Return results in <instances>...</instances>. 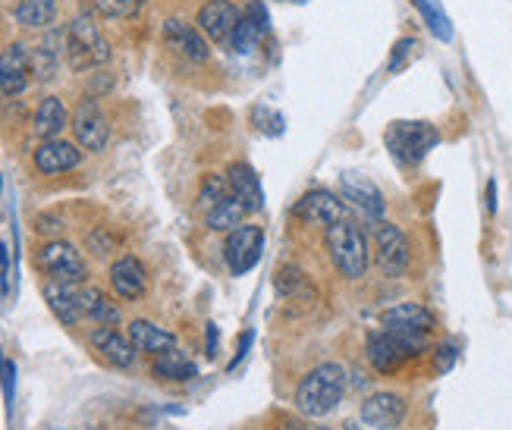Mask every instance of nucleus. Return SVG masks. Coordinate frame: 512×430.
Instances as JSON below:
<instances>
[{
  "mask_svg": "<svg viewBox=\"0 0 512 430\" xmlns=\"http://www.w3.org/2000/svg\"><path fill=\"white\" fill-rule=\"evenodd\" d=\"M346 396V371L337 361H324V365L311 368L302 383L296 387V409L305 418H324L330 415Z\"/></svg>",
  "mask_w": 512,
  "mask_h": 430,
  "instance_id": "nucleus-1",
  "label": "nucleus"
},
{
  "mask_svg": "<svg viewBox=\"0 0 512 430\" xmlns=\"http://www.w3.org/2000/svg\"><path fill=\"white\" fill-rule=\"evenodd\" d=\"M324 245L330 264L337 267V274L343 280H362L371 267V252H368V236L362 233L359 223H352L349 217L333 223L324 230Z\"/></svg>",
  "mask_w": 512,
  "mask_h": 430,
  "instance_id": "nucleus-2",
  "label": "nucleus"
},
{
  "mask_svg": "<svg viewBox=\"0 0 512 430\" xmlns=\"http://www.w3.org/2000/svg\"><path fill=\"white\" fill-rule=\"evenodd\" d=\"M425 352V336L418 333H396V330H371L365 339V355L377 374H396L409 358Z\"/></svg>",
  "mask_w": 512,
  "mask_h": 430,
  "instance_id": "nucleus-3",
  "label": "nucleus"
},
{
  "mask_svg": "<svg viewBox=\"0 0 512 430\" xmlns=\"http://www.w3.org/2000/svg\"><path fill=\"white\" fill-rule=\"evenodd\" d=\"M66 63H70V70L76 73L110 63V44L88 13L76 16L70 26H66Z\"/></svg>",
  "mask_w": 512,
  "mask_h": 430,
  "instance_id": "nucleus-4",
  "label": "nucleus"
},
{
  "mask_svg": "<svg viewBox=\"0 0 512 430\" xmlns=\"http://www.w3.org/2000/svg\"><path fill=\"white\" fill-rule=\"evenodd\" d=\"M412 252H409V239L399 230L396 223L377 220L374 226V264L387 280H399L409 270Z\"/></svg>",
  "mask_w": 512,
  "mask_h": 430,
  "instance_id": "nucleus-5",
  "label": "nucleus"
},
{
  "mask_svg": "<svg viewBox=\"0 0 512 430\" xmlns=\"http://www.w3.org/2000/svg\"><path fill=\"white\" fill-rule=\"evenodd\" d=\"M440 142V135L431 123H393L387 129V148L399 164H418L425 154Z\"/></svg>",
  "mask_w": 512,
  "mask_h": 430,
  "instance_id": "nucleus-6",
  "label": "nucleus"
},
{
  "mask_svg": "<svg viewBox=\"0 0 512 430\" xmlns=\"http://www.w3.org/2000/svg\"><path fill=\"white\" fill-rule=\"evenodd\" d=\"M35 264L38 270L48 280H63V283H85L88 277V267H85V258L76 252V245L63 242V239H51L38 248L35 255Z\"/></svg>",
  "mask_w": 512,
  "mask_h": 430,
  "instance_id": "nucleus-7",
  "label": "nucleus"
},
{
  "mask_svg": "<svg viewBox=\"0 0 512 430\" xmlns=\"http://www.w3.org/2000/svg\"><path fill=\"white\" fill-rule=\"evenodd\" d=\"M261 252H264V230L258 223L242 220L224 239V261L233 277L249 274V270L261 261Z\"/></svg>",
  "mask_w": 512,
  "mask_h": 430,
  "instance_id": "nucleus-8",
  "label": "nucleus"
},
{
  "mask_svg": "<svg viewBox=\"0 0 512 430\" xmlns=\"http://www.w3.org/2000/svg\"><path fill=\"white\" fill-rule=\"evenodd\" d=\"M70 126H73V135H76V145L85 148V151H104L107 148V139H110V123L104 117V110L98 107L95 98H82L73 110L70 117Z\"/></svg>",
  "mask_w": 512,
  "mask_h": 430,
  "instance_id": "nucleus-9",
  "label": "nucleus"
},
{
  "mask_svg": "<svg viewBox=\"0 0 512 430\" xmlns=\"http://www.w3.org/2000/svg\"><path fill=\"white\" fill-rule=\"evenodd\" d=\"M32 82V51L26 44H7L0 51V98H16Z\"/></svg>",
  "mask_w": 512,
  "mask_h": 430,
  "instance_id": "nucleus-10",
  "label": "nucleus"
},
{
  "mask_svg": "<svg viewBox=\"0 0 512 430\" xmlns=\"http://www.w3.org/2000/svg\"><path fill=\"white\" fill-rule=\"evenodd\" d=\"M293 214L308 226H324L327 230V226L346 220V201L340 195H333L330 189H311L296 201Z\"/></svg>",
  "mask_w": 512,
  "mask_h": 430,
  "instance_id": "nucleus-11",
  "label": "nucleus"
},
{
  "mask_svg": "<svg viewBox=\"0 0 512 430\" xmlns=\"http://www.w3.org/2000/svg\"><path fill=\"white\" fill-rule=\"evenodd\" d=\"M161 38L173 54H180L192 63H205L211 57L208 38L202 35V29L192 26L186 19H167L161 29Z\"/></svg>",
  "mask_w": 512,
  "mask_h": 430,
  "instance_id": "nucleus-12",
  "label": "nucleus"
},
{
  "mask_svg": "<svg viewBox=\"0 0 512 430\" xmlns=\"http://www.w3.org/2000/svg\"><path fill=\"white\" fill-rule=\"evenodd\" d=\"M239 10L233 0H205L202 7H198V16H195V26L202 29V35L211 41V44H227L236 22H239Z\"/></svg>",
  "mask_w": 512,
  "mask_h": 430,
  "instance_id": "nucleus-13",
  "label": "nucleus"
},
{
  "mask_svg": "<svg viewBox=\"0 0 512 430\" xmlns=\"http://www.w3.org/2000/svg\"><path fill=\"white\" fill-rule=\"evenodd\" d=\"M32 161H35L38 173L60 176V173H70V170L79 167L82 151H79V145L66 142V139H60V135H57V139H41V145L32 154Z\"/></svg>",
  "mask_w": 512,
  "mask_h": 430,
  "instance_id": "nucleus-14",
  "label": "nucleus"
},
{
  "mask_svg": "<svg viewBox=\"0 0 512 430\" xmlns=\"http://www.w3.org/2000/svg\"><path fill=\"white\" fill-rule=\"evenodd\" d=\"M340 195L349 201L352 208H359L368 220H381L384 217V195L368 176L362 173H343L340 176Z\"/></svg>",
  "mask_w": 512,
  "mask_h": 430,
  "instance_id": "nucleus-15",
  "label": "nucleus"
},
{
  "mask_svg": "<svg viewBox=\"0 0 512 430\" xmlns=\"http://www.w3.org/2000/svg\"><path fill=\"white\" fill-rule=\"evenodd\" d=\"M110 289L117 292L120 299L126 302H136L145 296L148 289V270L136 255H123L110 264Z\"/></svg>",
  "mask_w": 512,
  "mask_h": 430,
  "instance_id": "nucleus-16",
  "label": "nucleus"
},
{
  "mask_svg": "<svg viewBox=\"0 0 512 430\" xmlns=\"http://www.w3.org/2000/svg\"><path fill=\"white\" fill-rule=\"evenodd\" d=\"M41 296L48 302L51 314L63 327H76L82 321L79 308V283H63V280H44Z\"/></svg>",
  "mask_w": 512,
  "mask_h": 430,
  "instance_id": "nucleus-17",
  "label": "nucleus"
},
{
  "mask_svg": "<svg viewBox=\"0 0 512 430\" xmlns=\"http://www.w3.org/2000/svg\"><path fill=\"white\" fill-rule=\"evenodd\" d=\"M381 327L396 330V333H418V336H428L437 327L434 311H428L425 305L418 302H403V305H393L381 314Z\"/></svg>",
  "mask_w": 512,
  "mask_h": 430,
  "instance_id": "nucleus-18",
  "label": "nucleus"
},
{
  "mask_svg": "<svg viewBox=\"0 0 512 430\" xmlns=\"http://www.w3.org/2000/svg\"><path fill=\"white\" fill-rule=\"evenodd\" d=\"M362 421L374 430H393L406 421V399L396 393H374L362 402Z\"/></svg>",
  "mask_w": 512,
  "mask_h": 430,
  "instance_id": "nucleus-19",
  "label": "nucleus"
},
{
  "mask_svg": "<svg viewBox=\"0 0 512 430\" xmlns=\"http://www.w3.org/2000/svg\"><path fill=\"white\" fill-rule=\"evenodd\" d=\"M92 346L101 352L104 361H110L114 368H132L136 365L139 349L132 346V339L123 336L117 327H95L92 330Z\"/></svg>",
  "mask_w": 512,
  "mask_h": 430,
  "instance_id": "nucleus-20",
  "label": "nucleus"
},
{
  "mask_svg": "<svg viewBox=\"0 0 512 430\" xmlns=\"http://www.w3.org/2000/svg\"><path fill=\"white\" fill-rule=\"evenodd\" d=\"M60 60H66V29L41 38V44L32 51V76L38 82H51L60 70Z\"/></svg>",
  "mask_w": 512,
  "mask_h": 430,
  "instance_id": "nucleus-21",
  "label": "nucleus"
},
{
  "mask_svg": "<svg viewBox=\"0 0 512 430\" xmlns=\"http://www.w3.org/2000/svg\"><path fill=\"white\" fill-rule=\"evenodd\" d=\"M227 183H230V192L242 201V205L249 208V214H258L264 208V189H261V176L249 167V164H230L227 167Z\"/></svg>",
  "mask_w": 512,
  "mask_h": 430,
  "instance_id": "nucleus-22",
  "label": "nucleus"
},
{
  "mask_svg": "<svg viewBox=\"0 0 512 430\" xmlns=\"http://www.w3.org/2000/svg\"><path fill=\"white\" fill-rule=\"evenodd\" d=\"M79 308H82V318L95 321L98 327H117L120 324V308L110 302V296L98 286L79 283Z\"/></svg>",
  "mask_w": 512,
  "mask_h": 430,
  "instance_id": "nucleus-23",
  "label": "nucleus"
},
{
  "mask_svg": "<svg viewBox=\"0 0 512 430\" xmlns=\"http://www.w3.org/2000/svg\"><path fill=\"white\" fill-rule=\"evenodd\" d=\"M70 123V113H66V104L57 95L41 98L35 107V117H32V132L38 139H57V135L66 129Z\"/></svg>",
  "mask_w": 512,
  "mask_h": 430,
  "instance_id": "nucleus-24",
  "label": "nucleus"
},
{
  "mask_svg": "<svg viewBox=\"0 0 512 430\" xmlns=\"http://www.w3.org/2000/svg\"><path fill=\"white\" fill-rule=\"evenodd\" d=\"M126 336L132 339V346H136L139 352H145V355H161V352L176 346V336L170 330L151 324V321H142V318L129 324Z\"/></svg>",
  "mask_w": 512,
  "mask_h": 430,
  "instance_id": "nucleus-25",
  "label": "nucleus"
},
{
  "mask_svg": "<svg viewBox=\"0 0 512 430\" xmlns=\"http://www.w3.org/2000/svg\"><path fill=\"white\" fill-rule=\"evenodd\" d=\"M151 374L158 377V380H170V383H186V380H192L195 374H198V368H195V361L189 358V355H183L180 349H167V352H161V355H154V361H151Z\"/></svg>",
  "mask_w": 512,
  "mask_h": 430,
  "instance_id": "nucleus-26",
  "label": "nucleus"
},
{
  "mask_svg": "<svg viewBox=\"0 0 512 430\" xmlns=\"http://www.w3.org/2000/svg\"><path fill=\"white\" fill-rule=\"evenodd\" d=\"M13 19L22 29H48L57 19V0H16Z\"/></svg>",
  "mask_w": 512,
  "mask_h": 430,
  "instance_id": "nucleus-27",
  "label": "nucleus"
},
{
  "mask_svg": "<svg viewBox=\"0 0 512 430\" xmlns=\"http://www.w3.org/2000/svg\"><path fill=\"white\" fill-rule=\"evenodd\" d=\"M246 214H249V208L230 192L227 198H220L214 208L205 211V223H208V230H214V233H230L233 226H239L242 220H246Z\"/></svg>",
  "mask_w": 512,
  "mask_h": 430,
  "instance_id": "nucleus-28",
  "label": "nucleus"
},
{
  "mask_svg": "<svg viewBox=\"0 0 512 430\" xmlns=\"http://www.w3.org/2000/svg\"><path fill=\"white\" fill-rule=\"evenodd\" d=\"M274 286L283 299H293V302L315 299V283H311V277L302 274L299 267H280L277 277H274Z\"/></svg>",
  "mask_w": 512,
  "mask_h": 430,
  "instance_id": "nucleus-29",
  "label": "nucleus"
},
{
  "mask_svg": "<svg viewBox=\"0 0 512 430\" xmlns=\"http://www.w3.org/2000/svg\"><path fill=\"white\" fill-rule=\"evenodd\" d=\"M261 38H264V32L255 26V22L242 13L239 16V22H236V29H233V35H230V48H233V54H252L258 44H261Z\"/></svg>",
  "mask_w": 512,
  "mask_h": 430,
  "instance_id": "nucleus-30",
  "label": "nucleus"
},
{
  "mask_svg": "<svg viewBox=\"0 0 512 430\" xmlns=\"http://www.w3.org/2000/svg\"><path fill=\"white\" fill-rule=\"evenodd\" d=\"M415 10L421 13V19L428 22V29L440 38V41H453V26H450V19L447 13L440 10L437 0H412Z\"/></svg>",
  "mask_w": 512,
  "mask_h": 430,
  "instance_id": "nucleus-31",
  "label": "nucleus"
},
{
  "mask_svg": "<svg viewBox=\"0 0 512 430\" xmlns=\"http://www.w3.org/2000/svg\"><path fill=\"white\" fill-rule=\"evenodd\" d=\"M92 7L107 19H129L145 7V0H92Z\"/></svg>",
  "mask_w": 512,
  "mask_h": 430,
  "instance_id": "nucleus-32",
  "label": "nucleus"
},
{
  "mask_svg": "<svg viewBox=\"0 0 512 430\" xmlns=\"http://www.w3.org/2000/svg\"><path fill=\"white\" fill-rule=\"evenodd\" d=\"M230 195V183L227 179H220V176H205L202 179V189H198V208L208 211L214 208L220 198H227Z\"/></svg>",
  "mask_w": 512,
  "mask_h": 430,
  "instance_id": "nucleus-33",
  "label": "nucleus"
},
{
  "mask_svg": "<svg viewBox=\"0 0 512 430\" xmlns=\"http://www.w3.org/2000/svg\"><path fill=\"white\" fill-rule=\"evenodd\" d=\"M415 48H418V41H415V38H399V41L393 44V54H390V66H387V70H390V73H399V70H403V66L412 60Z\"/></svg>",
  "mask_w": 512,
  "mask_h": 430,
  "instance_id": "nucleus-34",
  "label": "nucleus"
},
{
  "mask_svg": "<svg viewBox=\"0 0 512 430\" xmlns=\"http://www.w3.org/2000/svg\"><path fill=\"white\" fill-rule=\"evenodd\" d=\"M242 13H246L252 22H255V26L267 35V32H271V16H267V7L261 4V0H252V4L246 7V10H242Z\"/></svg>",
  "mask_w": 512,
  "mask_h": 430,
  "instance_id": "nucleus-35",
  "label": "nucleus"
},
{
  "mask_svg": "<svg viewBox=\"0 0 512 430\" xmlns=\"http://www.w3.org/2000/svg\"><path fill=\"white\" fill-rule=\"evenodd\" d=\"M453 361H456V349H453L450 343L437 349V371H450V368H453Z\"/></svg>",
  "mask_w": 512,
  "mask_h": 430,
  "instance_id": "nucleus-36",
  "label": "nucleus"
},
{
  "mask_svg": "<svg viewBox=\"0 0 512 430\" xmlns=\"http://www.w3.org/2000/svg\"><path fill=\"white\" fill-rule=\"evenodd\" d=\"M38 230L41 233H57V230H63V223L54 220V217H38Z\"/></svg>",
  "mask_w": 512,
  "mask_h": 430,
  "instance_id": "nucleus-37",
  "label": "nucleus"
},
{
  "mask_svg": "<svg viewBox=\"0 0 512 430\" xmlns=\"http://www.w3.org/2000/svg\"><path fill=\"white\" fill-rule=\"evenodd\" d=\"M487 208H497V186L494 183H487Z\"/></svg>",
  "mask_w": 512,
  "mask_h": 430,
  "instance_id": "nucleus-38",
  "label": "nucleus"
},
{
  "mask_svg": "<svg viewBox=\"0 0 512 430\" xmlns=\"http://www.w3.org/2000/svg\"><path fill=\"white\" fill-rule=\"evenodd\" d=\"M214 343H217V327H208V355H214Z\"/></svg>",
  "mask_w": 512,
  "mask_h": 430,
  "instance_id": "nucleus-39",
  "label": "nucleus"
},
{
  "mask_svg": "<svg viewBox=\"0 0 512 430\" xmlns=\"http://www.w3.org/2000/svg\"><path fill=\"white\" fill-rule=\"evenodd\" d=\"M343 430H362V427L355 424V421H346V424H343Z\"/></svg>",
  "mask_w": 512,
  "mask_h": 430,
  "instance_id": "nucleus-40",
  "label": "nucleus"
},
{
  "mask_svg": "<svg viewBox=\"0 0 512 430\" xmlns=\"http://www.w3.org/2000/svg\"><path fill=\"white\" fill-rule=\"evenodd\" d=\"M85 430H104V427H85Z\"/></svg>",
  "mask_w": 512,
  "mask_h": 430,
  "instance_id": "nucleus-41",
  "label": "nucleus"
},
{
  "mask_svg": "<svg viewBox=\"0 0 512 430\" xmlns=\"http://www.w3.org/2000/svg\"><path fill=\"white\" fill-rule=\"evenodd\" d=\"M293 430H302V427H299V424H293Z\"/></svg>",
  "mask_w": 512,
  "mask_h": 430,
  "instance_id": "nucleus-42",
  "label": "nucleus"
}]
</instances>
